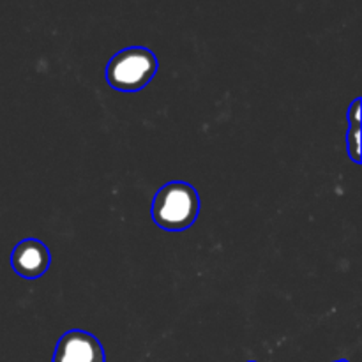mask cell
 I'll return each instance as SVG.
<instances>
[{
    "instance_id": "obj_8",
    "label": "cell",
    "mask_w": 362,
    "mask_h": 362,
    "mask_svg": "<svg viewBox=\"0 0 362 362\" xmlns=\"http://www.w3.org/2000/svg\"><path fill=\"white\" fill-rule=\"evenodd\" d=\"M250 362H255V361H250Z\"/></svg>"
},
{
    "instance_id": "obj_1",
    "label": "cell",
    "mask_w": 362,
    "mask_h": 362,
    "mask_svg": "<svg viewBox=\"0 0 362 362\" xmlns=\"http://www.w3.org/2000/svg\"><path fill=\"white\" fill-rule=\"evenodd\" d=\"M200 194L184 180H172L159 187L152 200V219L166 232H184L197 223Z\"/></svg>"
},
{
    "instance_id": "obj_6",
    "label": "cell",
    "mask_w": 362,
    "mask_h": 362,
    "mask_svg": "<svg viewBox=\"0 0 362 362\" xmlns=\"http://www.w3.org/2000/svg\"><path fill=\"white\" fill-rule=\"evenodd\" d=\"M349 122L350 126H361V99H356V101L352 103V106H350L349 110Z\"/></svg>"
},
{
    "instance_id": "obj_7",
    "label": "cell",
    "mask_w": 362,
    "mask_h": 362,
    "mask_svg": "<svg viewBox=\"0 0 362 362\" xmlns=\"http://www.w3.org/2000/svg\"><path fill=\"white\" fill-rule=\"evenodd\" d=\"M336 362H349V361H345V359H341V361H336Z\"/></svg>"
},
{
    "instance_id": "obj_5",
    "label": "cell",
    "mask_w": 362,
    "mask_h": 362,
    "mask_svg": "<svg viewBox=\"0 0 362 362\" xmlns=\"http://www.w3.org/2000/svg\"><path fill=\"white\" fill-rule=\"evenodd\" d=\"M361 126H350L346 134V147H349L350 158L356 163H361Z\"/></svg>"
},
{
    "instance_id": "obj_2",
    "label": "cell",
    "mask_w": 362,
    "mask_h": 362,
    "mask_svg": "<svg viewBox=\"0 0 362 362\" xmlns=\"http://www.w3.org/2000/svg\"><path fill=\"white\" fill-rule=\"evenodd\" d=\"M158 57L144 46H129L112 57L106 66V81L113 90L138 92L158 73Z\"/></svg>"
},
{
    "instance_id": "obj_4",
    "label": "cell",
    "mask_w": 362,
    "mask_h": 362,
    "mask_svg": "<svg viewBox=\"0 0 362 362\" xmlns=\"http://www.w3.org/2000/svg\"><path fill=\"white\" fill-rule=\"evenodd\" d=\"M52 264L48 246L37 239H23L11 253V265L20 278L37 279L46 274Z\"/></svg>"
},
{
    "instance_id": "obj_3",
    "label": "cell",
    "mask_w": 362,
    "mask_h": 362,
    "mask_svg": "<svg viewBox=\"0 0 362 362\" xmlns=\"http://www.w3.org/2000/svg\"><path fill=\"white\" fill-rule=\"evenodd\" d=\"M53 362H106V356L101 341L94 334L74 329L60 336Z\"/></svg>"
}]
</instances>
